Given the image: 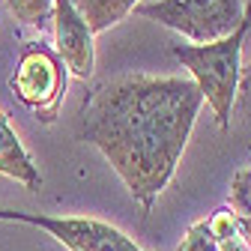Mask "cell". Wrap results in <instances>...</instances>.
Returning <instances> with one entry per match:
<instances>
[{
	"label": "cell",
	"mask_w": 251,
	"mask_h": 251,
	"mask_svg": "<svg viewBox=\"0 0 251 251\" xmlns=\"http://www.w3.org/2000/svg\"><path fill=\"white\" fill-rule=\"evenodd\" d=\"M201 105L192 78L120 75L84 96L81 138L108 159L144 215L174 179Z\"/></svg>",
	"instance_id": "cell-1"
},
{
	"label": "cell",
	"mask_w": 251,
	"mask_h": 251,
	"mask_svg": "<svg viewBox=\"0 0 251 251\" xmlns=\"http://www.w3.org/2000/svg\"><path fill=\"white\" fill-rule=\"evenodd\" d=\"M248 147H251V144H248Z\"/></svg>",
	"instance_id": "cell-14"
},
{
	"label": "cell",
	"mask_w": 251,
	"mask_h": 251,
	"mask_svg": "<svg viewBox=\"0 0 251 251\" xmlns=\"http://www.w3.org/2000/svg\"><path fill=\"white\" fill-rule=\"evenodd\" d=\"M9 90L24 108L36 114L39 123L51 126L66 96V66L45 42H27L9 78Z\"/></svg>",
	"instance_id": "cell-4"
},
{
	"label": "cell",
	"mask_w": 251,
	"mask_h": 251,
	"mask_svg": "<svg viewBox=\"0 0 251 251\" xmlns=\"http://www.w3.org/2000/svg\"><path fill=\"white\" fill-rule=\"evenodd\" d=\"M6 6L15 15V21L30 24V27H42L45 21H51L54 0H6Z\"/></svg>",
	"instance_id": "cell-10"
},
{
	"label": "cell",
	"mask_w": 251,
	"mask_h": 251,
	"mask_svg": "<svg viewBox=\"0 0 251 251\" xmlns=\"http://www.w3.org/2000/svg\"><path fill=\"white\" fill-rule=\"evenodd\" d=\"M230 215L236 222L242 242L251 251V165L239 168L230 179Z\"/></svg>",
	"instance_id": "cell-9"
},
{
	"label": "cell",
	"mask_w": 251,
	"mask_h": 251,
	"mask_svg": "<svg viewBox=\"0 0 251 251\" xmlns=\"http://www.w3.org/2000/svg\"><path fill=\"white\" fill-rule=\"evenodd\" d=\"M0 174L21 182L24 188H30V192H39L42 188L39 165L33 162V155L27 152V147L15 135V129L9 126L3 111H0Z\"/></svg>",
	"instance_id": "cell-7"
},
{
	"label": "cell",
	"mask_w": 251,
	"mask_h": 251,
	"mask_svg": "<svg viewBox=\"0 0 251 251\" xmlns=\"http://www.w3.org/2000/svg\"><path fill=\"white\" fill-rule=\"evenodd\" d=\"M218 251H248V245L242 242V236H239V233H233V236L218 239Z\"/></svg>",
	"instance_id": "cell-13"
},
{
	"label": "cell",
	"mask_w": 251,
	"mask_h": 251,
	"mask_svg": "<svg viewBox=\"0 0 251 251\" xmlns=\"http://www.w3.org/2000/svg\"><path fill=\"white\" fill-rule=\"evenodd\" d=\"M51 27H54V54L66 66V72L87 81L96 69V45H93L96 33L90 30V24L75 9L72 0H54Z\"/></svg>",
	"instance_id": "cell-6"
},
{
	"label": "cell",
	"mask_w": 251,
	"mask_h": 251,
	"mask_svg": "<svg viewBox=\"0 0 251 251\" xmlns=\"http://www.w3.org/2000/svg\"><path fill=\"white\" fill-rule=\"evenodd\" d=\"M236 117L251 123V60H248V66L239 72V87H236Z\"/></svg>",
	"instance_id": "cell-12"
},
{
	"label": "cell",
	"mask_w": 251,
	"mask_h": 251,
	"mask_svg": "<svg viewBox=\"0 0 251 251\" xmlns=\"http://www.w3.org/2000/svg\"><path fill=\"white\" fill-rule=\"evenodd\" d=\"M176 251H218V236L212 233L209 222H198L188 227V233L182 236Z\"/></svg>",
	"instance_id": "cell-11"
},
{
	"label": "cell",
	"mask_w": 251,
	"mask_h": 251,
	"mask_svg": "<svg viewBox=\"0 0 251 251\" xmlns=\"http://www.w3.org/2000/svg\"><path fill=\"white\" fill-rule=\"evenodd\" d=\"M132 12L159 21L198 45H206L230 36L242 24L245 6L242 0H155V3H138Z\"/></svg>",
	"instance_id": "cell-3"
},
{
	"label": "cell",
	"mask_w": 251,
	"mask_h": 251,
	"mask_svg": "<svg viewBox=\"0 0 251 251\" xmlns=\"http://www.w3.org/2000/svg\"><path fill=\"white\" fill-rule=\"evenodd\" d=\"M72 3L84 15L93 33H102V30L114 27L117 21H123L141 0H72Z\"/></svg>",
	"instance_id": "cell-8"
},
{
	"label": "cell",
	"mask_w": 251,
	"mask_h": 251,
	"mask_svg": "<svg viewBox=\"0 0 251 251\" xmlns=\"http://www.w3.org/2000/svg\"><path fill=\"white\" fill-rule=\"evenodd\" d=\"M248 27H251V0L245 6L242 24L230 36L206 45H171V54L192 72L195 87L201 90L203 102L212 108L218 129H230V114L242 72V42L248 36Z\"/></svg>",
	"instance_id": "cell-2"
},
{
	"label": "cell",
	"mask_w": 251,
	"mask_h": 251,
	"mask_svg": "<svg viewBox=\"0 0 251 251\" xmlns=\"http://www.w3.org/2000/svg\"><path fill=\"white\" fill-rule=\"evenodd\" d=\"M0 222H21L42 227L69 251H141L120 227L87 215H42V212L0 209Z\"/></svg>",
	"instance_id": "cell-5"
}]
</instances>
